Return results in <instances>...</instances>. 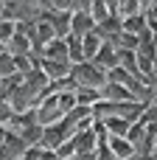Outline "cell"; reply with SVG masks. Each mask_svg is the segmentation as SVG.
Wrapping results in <instances>:
<instances>
[{"instance_id":"cell-1","label":"cell","mask_w":157,"mask_h":160,"mask_svg":"<svg viewBox=\"0 0 157 160\" xmlns=\"http://www.w3.org/2000/svg\"><path fill=\"white\" fill-rule=\"evenodd\" d=\"M70 79L76 82V87H93V90H101L107 84V73L93 65V62H79L70 68Z\"/></svg>"},{"instance_id":"cell-2","label":"cell","mask_w":157,"mask_h":160,"mask_svg":"<svg viewBox=\"0 0 157 160\" xmlns=\"http://www.w3.org/2000/svg\"><path fill=\"white\" fill-rule=\"evenodd\" d=\"M39 17L53 28V34H56L59 39H65V37L70 34V11H53V8H51V11H42Z\"/></svg>"},{"instance_id":"cell-3","label":"cell","mask_w":157,"mask_h":160,"mask_svg":"<svg viewBox=\"0 0 157 160\" xmlns=\"http://www.w3.org/2000/svg\"><path fill=\"white\" fill-rule=\"evenodd\" d=\"M96 20L87 14V11H70V37H87V34H93L96 31Z\"/></svg>"},{"instance_id":"cell-4","label":"cell","mask_w":157,"mask_h":160,"mask_svg":"<svg viewBox=\"0 0 157 160\" xmlns=\"http://www.w3.org/2000/svg\"><path fill=\"white\" fill-rule=\"evenodd\" d=\"M70 62H59V59H42L39 56V70L48 76V82H56V79H65L70 76Z\"/></svg>"},{"instance_id":"cell-5","label":"cell","mask_w":157,"mask_h":160,"mask_svg":"<svg viewBox=\"0 0 157 160\" xmlns=\"http://www.w3.org/2000/svg\"><path fill=\"white\" fill-rule=\"evenodd\" d=\"M6 53H11V56H25V53H34V45H31V39L22 34V31H14L8 39H6Z\"/></svg>"},{"instance_id":"cell-6","label":"cell","mask_w":157,"mask_h":160,"mask_svg":"<svg viewBox=\"0 0 157 160\" xmlns=\"http://www.w3.org/2000/svg\"><path fill=\"white\" fill-rule=\"evenodd\" d=\"M90 62H93V65H98V68H101V70L107 73V70L118 68V51H115V48H112L110 42H104V45H101V51H98V53H96V56H93Z\"/></svg>"},{"instance_id":"cell-7","label":"cell","mask_w":157,"mask_h":160,"mask_svg":"<svg viewBox=\"0 0 157 160\" xmlns=\"http://www.w3.org/2000/svg\"><path fill=\"white\" fill-rule=\"evenodd\" d=\"M101 101H132V93L124 87V84H115V82H107L101 87ZM138 101V98H135Z\"/></svg>"},{"instance_id":"cell-8","label":"cell","mask_w":157,"mask_h":160,"mask_svg":"<svg viewBox=\"0 0 157 160\" xmlns=\"http://www.w3.org/2000/svg\"><path fill=\"white\" fill-rule=\"evenodd\" d=\"M110 149H112L115 160H126V158L135 155V146H132L126 138H115V135H110Z\"/></svg>"},{"instance_id":"cell-9","label":"cell","mask_w":157,"mask_h":160,"mask_svg":"<svg viewBox=\"0 0 157 160\" xmlns=\"http://www.w3.org/2000/svg\"><path fill=\"white\" fill-rule=\"evenodd\" d=\"M124 20V31L126 34H135V37H140L149 25H146V14L140 11V14H129V17H121Z\"/></svg>"},{"instance_id":"cell-10","label":"cell","mask_w":157,"mask_h":160,"mask_svg":"<svg viewBox=\"0 0 157 160\" xmlns=\"http://www.w3.org/2000/svg\"><path fill=\"white\" fill-rule=\"evenodd\" d=\"M101 45H104V39L98 37V31H93V34H87V37H81V51H84V59L90 62L98 51H101Z\"/></svg>"},{"instance_id":"cell-11","label":"cell","mask_w":157,"mask_h":160,"mask_svg":"<svg viewBox=\"0 0 157 160\" xmlns=\"http://www.w3.org/2000/svg\"><path fill=\"white\" fill-rule=\"evenodd\" d=\"M65 45H67V62L70 65H79V62H87L84 59V51H81V39L79 37H65Z\"/></svg>"},{"instance_id":"cell-12","label":"cell","mask_w":157,"mask_h":160,"mask_svg":"<svg viewBox=\"0 0 157 160\" xmlns=\"http://www.w3.org/2000/svg\"><path fill=\"white\" fill-rule=\"evenodd\" d=\"M87 14H90L96 22H101V20H107L112 11L107 8V3H104V0H93V3H90V11H87Z\"/></svg>"},{"instance_id":"cell-13","label":"cell","mask_w":157,"mask_h":160,"mask_svg":"<svg viewBox=\"0 0 157 160\" xmlns=\"http://www.w3.org/2000/svg\"><path fill=\"white\" fill-rule=\"evenodd\" d=\"M14 73H17V68H14V56L3 51V53H0V79H3V76H14Z\"/></svg>"},{"instance_id":"cell-14","label":"cell","mask_w":157,"mask_h":160,"mask_svg":"<svg viewBox=\"0 0 157 160\" xmlns=\"http://www.w3.org/2000/svg\"><path fill=\"white\" fill-rule=\"evenodd\" d=\"M14 31H17V22H11V20H3V17H0V42H3V45H6V39H8Z\"/></svg>"},{"instance_id":"cell-15","label":"cell","mask_w":157,"mask_h":160,"mask_svg":"<svg viewBox=\"0 0 157 160\" xmlns=\"http://www.w3.org/2000/svg\"><path fill=\"white\" fill-rule=\"evenodd\" d=\"M8 118H11V107H8V104L0 98V124H6Z\"/></svg>"},{"instance_id":"cell-16","label":"cell","mask_w":157,"mask_h":160,"mask_svg":"<svg viewBox=\"0 0 157 160\" xmlns=\"http://www.w3.org/2000/svg\"><path fill=\"white\" fill-rule=\"evenodd\" d=\"M0 3H11V0H0Z\"/></svg>"},{"instance_id":"cell-17","label":"cell","mask_w":157,"mask_h":160,"mask_svg":"<svg viewBox=\"0 0 157 160\" xmlns=\"http://www.w3.org/2000/svg\"><path fill=\"white\" fill-rule=\"evenodd\" d=\"M31 3H34V0H31Z\"/></svg>"}]
</instances>
